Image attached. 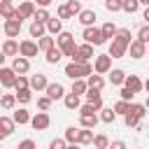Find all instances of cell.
I'll return each mask as SVG.
<instances>
[{
    "label": "cell",
    "instance_id": "cell-27",
    "mask_svg": "<svg viewBox=\"0 0 149 149\" xmlns=\"http://www.w3.org/2000/svg\"><path fill=\"white\" fill-rule=\"evenodd\" d=\"M12 119H14V121H16L19 126H23V123H30V119H33V116H30V112H28V109L19 107V109L14 112V116H12Z\"/></svg>",
    "mask_w": 149,
    "mask_h": 149
},
{
    "label": "cell",
    "instance_id": "cell-43",
    "mask_svg": "<svg viewBox=\"0 0 149 149\" xmlns=\"http://www.w3.org/2000/svg\"><path fill=\"white\" fill-rule=\"evenodd\" d=\"M19 88H30V79H26V74H19V77H16L14 91H19Z\"/></svg>",
    "mask_w": 149,
    "mask_h": 149
},
{
    "label": "cell",
    "instance_id": "cell-61",
    "mask_svg": "<svg viewBox=\"0 0 149 149\" xmlns=\"http://www.w3.org/2000/svg\"><path fill=\"white\" fill-rule=\"evenodd\" d=\"M0 2H12V0H0Z\"/></svg>",
    "mask_w": 149,
    "mask_h": 149
},
{
    "label": "cell",
    "instance_id": "cell-11",
    "mask_svg": "<svg viewBox=\"0 0 149 149\" xmlns=\"http://www.w3.org/2000/svg\"><path fill=\"white\" fill-rule=\"evenodd\" d=\"M49 123H51V116H49L47 112H37V114L30 119V126H33L35 130H47Z\"/></svg>",
    "mask_w": 149,
    "mask_h": 149
},
{
    "label": "cell",
    "instance_id": "cell-35",
    "mask_svg": "<svg viewBox=\"0 0 149 149\" xmlns=\"http://www.w3.org/2000/svg\"><path fill=\"white\" fill-rule=\"evenodd\" d=\"M14 95H16V102L26 105V102H30V98H33V88H19Z\"/></svg>",
    "mask_w": 149,
    "mask_h": 149
},
{
    "label": "cell",
    "instance_id": "cell-4",
    "mask_svg": "<svg viewBox=\"0 0 149 149\" xmlns=\"http://www.w3.org/2000/svg\"><path fill=\"white\" fill-rule=\"evenodd\" d=\"M81 37H84V42H88V44H93V47H100V44H105V42H107V40H105V35H102V30H100V28H95V26L84 28Z\"/></svg>",
    "mask_w": 149,
    "mask_h": 149
},
{
    "label": "cell",
    "instance_id": "cell-34",
    "mask_svg": "<svg viewBox=\"0 0 149 149\" xmlns=\"http://www.w3.org/2000/svg\"><path fill=\"white\" fill-rule=\"evenodd\" d=\"M61 58H63V51H61V47H54V49H49V51H47V63L56 65Z\"/></svg>",
    "mask_w": 149,
    "mask_h": 149
},
{
    "label": "cell",
    "instance_id": "cell-45",
    "mask_svg": "<svg viewBox=\"0 0 149 149\" xmlns=\"http://www.w3.org/2000/svg\"><path fill=\"white\" fill-rule=\"evenodd\" d=\"M128 107H130V102H128V100H119V102H116V105H114V112H116V114H121V116H123V114H126V112H128Z\"/></svg>",
    "mask_w": 149,
    "mask_h": 149
},
{
    "label": "cell",
    "instance_id": "cell-48",
    "mask_svg": "<svg viewBox=\"0 0 149 149\" xmlns=\"http://www.w3.org/2000/svg\"><path fill=\"white\" fill-rule=\"evenodd\" d=\"M68 147V142H65V137L61 140V137H56V140H51L49 142V149H65Z\"/></svg>",
    "mask_w": 149,
    "mask_h": 149
},
{
    "label": "cell",
    "instance_id": "cell-7",
    "mask_svg": "<svg viewBox=\"0 0 149 149\" xmlns=\"http://www.w3.org/2000/svg\"><path fill=\"white\" fill-rule=\"evenodd\" d=\"M112 58H123L128 54V42H123L121 37H114L112 44H109V51H107Z\"/></svg>",
    "mask_w": 149,
    "mask_h": 149
},
{
    "label": "cell",
    "instance_id": "cell-59",
    "mask_svg": "<svg viewBox=\"0 0 149 149\" xmlns=\"http://www.w3.org/2000/svg\"><path fill=\"white\" fill-rule=\"evenodd\" d=\"M144 107H147V109H149V95H147V100H144Z\"/></svg>",
    "mask_w": 149,
    "mask_h": 149
},
{
    "label": "cell",
    "instance_id": "cell-2",
    "mask_svg": "<svg viewBox=\"0 0 149 149\" xmlns=\"http://www.w3.org/2000/svg\"><path fill=\"white\" fill-rule=\"evenodd\" d=\"M56 44L61 47V51H63V56H68L70 61L74 58V54H77V44H74V35L72 33H58L56 35Z\"/></svg>",
    "mask_w": 149,
    "mask_h": 149
},
{
    "label": "cell",
    "instance_id": "cell-22",
    "mask_svg": "<svg viewBox=\"0 0 149 149\" xmlns=\"http://www.w3.org/2000/svg\"><path fill=\"white\" fill-rule=\"evenodd\" d=\"M86 84H88V88H95V91H102V86H105V79H102V74H98V72H93V74H88V77H86Z\"/></svg>",
    "mask_w": 149,
    "mask_h": 149
},
{
    "label": "cell",
    "instance_id": "cell-56",
    "mask_svg": "<svg viewBox=\"0 0 149 149\" xmlns=\"http://www.w3.org/2000/svg\"><path fill=\"white\" fill-rule=\"evenodd\" d=\"M142 19H144V21H147V23H149V7H147V9H144V12H142Z\"/></svg>",
    "mask_w": 149,
    "mask_h": 149
},
{
    "label": "cell",
    "instance_id": "cell-19",
    "mask_svg": "<svg viewBox=\"0 0 149 149\" xmlns=\"http://www.w3.org/2000/svg\"><path fill=\"white\" fill-rule=\"evenodd\" d=\"M47 86H49L47 74H40V72H37V74H33V77H30V88H33V91H44Z\"/></svg>",
    "mask_w": 149,
    "mask_h": 149
},
{
    "label": "cell",
    "instance_id": "cell-63",
    "mask_svg": "<svg viewBox=\"0 0 149 149\" xmlns=\"http://www.w3.org/2000/svg\"><path fill=\"white\" fill-rule=\"evenodd\" d=\"M19 2H23V0H19Z\"/></svg>",
    "mask_w": 149,
    "mask_h": 149
},
{
    "label": "cell",
    "instance_id": "cell-47",
    "mask_svg": "<svg viewBox=\"0 0 149 149\" xmlns=\"http://www.w3.org/2000/svg\"><path fill=\"white\" fill-rule=\"evenodd\" d=\"M137 40H142L144 44L149 42V23H147V26H142V28L137 30Z\"/></svg>",
    "mask_w": 149,
    "mask_h": 149
},
{
    "label": "cell",
    "instance_id": "cell-16",
    "mask_svg": "<svg viewBox=\"0 0 149 149\" xmlns=\"http://www.w3.org/2000/svg\"><path fill=\"white\" fill-rule=\"evenodd\" d=\"M123 86H126V88H130L133 93H140V91L144 88V81H142L137 74H126V81H123Z\"/></svg>",
    "mask_w": 149,
    "mask_h": 149
},
{
    "label": "cell",
    "instance_id": "cell-60",
    "mask_svg": "<svg viewBox=\"0 0 149 149\" xmlns=\"http://www.w3.org/2000/svg\"><path fill=\"white\" fill-rule=\"evenodd\" d=\"M140 5H147L149 7V0H140Z\"/></svg>",
    "mask_w": 149,
    "mask_h": 149
},
{
    "label": "cell",
    "instance_id": "cell-53",
    "mask_svg": "<svg viewBox=\"0 0 149 149\" xmlns=\"http://www.w3.org/2000/svg\"><path fill=\"white\" fill-rule=\"evenodd\" d=\"M107 149H126V142L123 140H114V142H109Z\"/></svg>",
    "mask_w": 149,
    "mask_h": 149
},
{
    "label": "cell",
    "instance_id": "cell-36",
    "mask_svg": "<svg viewBox=\"0 0 149 149\" xmlns=\"http://www.w3.org/2000/svg\"><path fill=\"white\" fill-rule=\"evenodd\" d=\"M100 30H102L105 40H114V35H116V30H119V28H116L112 21H107V23H102V28H100Z\"/></svg>",
    "mask_w": 149,
    "mask_h": 149
},
{
    "label": "cell",
    "instance_id": "cell-33",
    "mask_svg": "<svg viewBox=\"0 0 149 149\" xmlns=\"http://www.w3.org/2000/svg\"><path fill=\"white\" fill-rule=\"evenodd\" d=\"M86 91H88L86 79H72V93H74V95H84Z\"/></svg>",
    "mask_w": 149,
    "mask_h": 149
},
{
    "label": "cell",
    "instance_id": "cell-52",
    "mask_svg": "<svg viewBox=\"0 0 149 149\" xmlns=\"http://www.w3.org/2000/svg\"><path fill=\"white\" fill-rule=\"evenodd\" d=\"M16 149H37V147H35V142H33V140H23V142H19V147H16Z\"/></svg>",
    "mask_w": 149,
    "mask_h": 149
},
{
    "label": "cell",
    "instance_id": "cell-21",
    "mask_svg": "<svg viewBox=\"0 0 149 149\" xmlns=\"http://www.w3.org/2000/svg\"><path fill=\"white\" fill-rule=\"evenodd\" d=\"M5 56H19V42L16 40H5V44H2V49H0Z\"/></svg>",
    "mask_w": 149,
    "mask_h": 149
},
{
    "label": "cell",
    "instance_id": "cell-62",
    "mask_svg": "<svg viewBox=\"0 0 149 149\" xmlns=\"http://www.w3.org/2000/svg\"><path fill=\"white\" fill-rule=\"evenodd\" d=\"M0 88H2V86H0ZM0 95H2V91H0Z\"/></svg>",
    "mask_w": 149,
    "mask_h": 149
},
{
    "label": "cell",
    "instance_id": "cell-49",
    "mask_svg": "<svg viewBox=\"0 0 149 149\" xmlns=\"http://www.w3.org/2000/svg\"><path fill=\"white\" fill-rule=\"evenodd\" d=\"M58 19H61V21H63V19H74V16L70 14L68 5H61V7H58Z\"/></svg>",
    "mask_w": 149,
    "mask_h": 149
},
{
    "label": "cell",
    "instance_id": "cell-31",
    "mask_svg": "<svg viewBox=\"0 0 149 149\" xmlns=\"http://www.w3.org/2000/svg\"><path fill=\"white\" fill-rule=\"evenodd\" d=\"M93 128H81L79 130V137H77V142L79 144H93Z\"/></svg>",
    "mask_w": 149,
    "mask_h": 149
},
{
    "label": "cell",
    "instance_id": "cell-40",
    "mask_svg": "<svg viewBox=\"0 0 149 149\" xmlns=\"http://www.w3.org/2000/svg\"><path fill=\"white\" fill-rule=\"evenodd\" d=\"M123 12H128V14H135L137 9H140V0H123V7H121Z\"/></svg>",
    "mask_w": 149,
    "mask_h": 149
},
{
    "label": "cell",
    "instance_id": "cell-44",
    "mask_svg": "<svg viewBox=\"0 0 149 149\" xmlns=\"http://www.w3.org/2000/svg\"><path fill=\"white\" fill-rule=\"evenodd\" d=\"M37 107H40V112H47V109L51 107V98H49V95H42V98H37Z\"/></svg>",
    "mask_w": 149,
    "mask_h": 149
},
{
    "label": "cell",
    "instance_id": "cell-57",
    "mask_svg": "<svg viewBox=\"0 0 149 149\" xmlns=\"http://www.w3.org/2000/svg\"><path fill=\"white\" fill-rule=\"evenodd\" d=\"M5 58H7V56H5L2 51H0V68H2V63H5Z\"/></svg>",
    "mask_w": 149,
    "mask_h": 149
},
{
    "label": "cell",
    "instance_id": "cell-51",
    "mask_svg": "<svg viewBox=\"0 0 149 149\" xmlns=\"http://www.w3.org/2000/svg\"><path fill=\"white\" fill-rule=\"evenodd\" d=\"M133 98H135V93H133L130 88H126V86H123V88H121V100H128V102H133Z\"/></svg>",
    "mask_w": 149,
    "mask_h": 149
},
{
    "label": "cell",
    "instance_id": "cell-18",
    "mask_svg": "<svg viewBox=\"0 0 149 149\" xmlns=\"http://www.w3.org/2000/svg\"><path fill=\"white\" fill-rule=\"evenodd\" d=\"M84 95H86V102H91V105H93L98 112L102 109V95H100V91H95V88H88Z\"/></svg>",
    "mask_w": 149,
    "mask_h": 149
},
{
    "label": "cell",
    "instance_id": "cell-25",
    "mask_svg": "<svg viewBox=\"0 0 149 149\" xmlns=\"http://www.w3.org/2000/svg\"><path fill=\"white\" fill-rule=\"evenodd\" d=\"M109 81H112L114 86H123V81H126V72H123V70H119V68L109 70Z\"/></svg>",
    "mask_w": 149,
    "mask_h": 149
},
{
    "label": "cell",
    "instance_id": "cell-37",
    "mask_svg": "<svg viewBox=\"0 0 149 149\" xmlns=\"http://www.w3.org/2000/svg\"><path fill=\"white\" fill-rule=\"evenodd\" d=\"M93 147H95V149H107V147H109V137H107L105 133H98V135L93 137Z\"/></svg>",
    "mask_w": 149,
    "mask_h": 149
},
{
    "label": "cell",
    "instance_id": "cell-38",
    "mask_svg": "<svg viewBox=\"0 0 149 149\" xmlns=\"http://www.w3.org/2000/svg\"><path fill=\"white\" fill-rule=\"evenodd\" d=\"M114 119H116V112H114V107L100 109V121H102V123H112Z\"/></svg>",
    "mask_w": 149,
    "mask_h": 149
},
{
    "label": "cell",
    "instance_id": "cell-6",
    "mask_svg": "<svg viewBox=\"0 0 149 149\" xmlns=\"http://www.w3.org/2000/svg\"><path fill=\"white\" fill-rule=\"evenodd\" d=\"M93 70H95L98 74H107V72L112 70V56H109V54H98L95 61H93Z\"/></svg>",
    "mask_w": 149,
    "mask_h": 149
},
{
    "label": "cell",
    "instance_id": "cell-17",
    "mask_svg": "<svg viewBox=\"0 0 149 149\" xmlns=\"http://www.w3.org/2000/svg\"><path fill=\"white\" fill-rule=\"evenodd\" d=\"M44 93L51 98V100H58V98H65V88H63V84H58V81H51L47 88H44Z\"/></svg>",
    "mask_w": 149,
    "mask_h": 149
},
{
    "label": "cell",
    "instance_id": "cell-26",
    "mask_svg": "<svg viewBox=\"0 0 149 149\" xmlns=\"http://www.w3.org/2000/svg\"><path fill=\"white\" fill-rule=\"evenodd\" d=\"M0 107L2 109H14L16 107V95L14 93H2L0 95Z\"/></svg>",
    "mask_w": 149,
    "mask_h": 149
},
{
    "label": "cell",
    "instance_id": "cell-58",
    "mask_svg": "<svg viewBox=\"0 0 149 149\" xmlns=\"http://www.w3.org/2000/svg\"><path fill=\"white\" fill-rule=\"evenodd\" d=\"M144 91H147V93H149V79H147V81H144Z\"/></svg>",
    "mask_w": 149,
    "mask_h": 149
},
{
    "label": "cell",
    "instance_id": "cell-3",
    "mask_svg": "<svg viewBox=\"0 0 149 149\" xmlns=\"http://www.w3.org/2000/svg\"><path fill=\"white\" fill-rule=\"evenodd\" d=\"M65 74L70 79H84V77L93 74V68H91V63H74V61H70L65 65Z\"/></svg>",
    "mask_w": 149,
    "mask_h": 149
},
{
    "label": "cell",
    "instance_id": "cell-41",
    "mask_svg": "<svg viewBox=\"0 0 149 149\" xmlns=\"http://www.w3.org/2000/svg\"><path fill=\"white\" fill-rule=\"evenodd\" d=\"M77 137H79V128H74V126L65 128V142H68V144H70V142H77Z\"/></svg>",
    "mask_w": 149,
    "mask_h": 149
},
{
    "label": "cell",
    "instance_id": "cell-39",
    "mask_svg": "<svg viewBox=\"0 0 149 149\" xmlns=\"http://www.w3.org/2000/svg\"><path fill=\"white\" fill-rule=\"evenodd\" d=\"M35 21H40V23H47L49 19H51V14H49V9L47 7H37V12H35V16H33Z\"/></svg>",
    "mask_w": 149,
    "mask_h": 149
},
{
    "label": "cell",
    "instance_id": "cell-54",
    "mask_svg": "<svg viewBox=\"0 0 149 149\" xmlns=\"http://www.w3.org/2000/svg\"><path fill=\"white\" fill-rule=\"evenodd\" d=\"M51 2H54V0H35V5H37V7H49Z\"/></svg>",
    "mask_w": 149,
    "mask_h": 149
},
{
    "label": "cell",
    "instance_id": "cell-10",
    "mask_svg": "<svg viewBox=\"0 0 149 149\" xmlns=\"http://www.w3.org/2000/svg\"><path fill=\"white\" fill-rule=\"evenodd\" d=\"M21 23H23V19H19V16H14V19H7L5 21V35L7 37H19V33H21Z\"/></svg>",
    "mask_w": 149,
    "mask_h": 149
},
{
    "label": "cell",
    "instance_id": "cell-55",
    "mask_svg": "<svg viewBox=\"0 0 149 149\" xmlns=\"http://www.w3.org/2000/svg\"><path fill=\"white\" fill-rule=\"evenodd\" d=\"M65 149H81V144H79V142H70Z\"/></svg>",
    "mask_w": 149,
    "mask_h": 149
},
{
    "label": "cell",
    "instance_id": "cell-13",
    "mask_svg": "<svg viewBox=\"0 0 149 149\" xmlns=\"http://www.w3.org/2000/svg\"><path fill=\"white\" fill-rule=\"evenodd\" d=\"M14 128H16V121H14V119H9V116H0V140L9 137V135L14 133Z\"/></svg>",
    "mask_w": 149,
    "mask_h": 149
},
{
    "label": "cell",
    "instance_id": "cell-1",
    "mask_svg": "<svg viewBox=\"0 0 149 149\" xmlns=\"http://www.w3.org/2000/svg\"><path fill=\"white\" fill-rule=\"evenodd\" d=\"M144 114H147V107H144V105H140V102H130L128 112L123 114V123H126L128 128H140V121L144 119Z\"/></svg>",
    "mask_w": 149,
    "mask_h": 149
},
{
    "label": "cell",
    "instance_id": "cell-12",
    "mask_svg": "<svg viewBox=\"0 0 149 149\" xmlns=\"http://www.w3.org/2000/svg\"><path fill=\"white\" fill-rule=\"evenodd\" d=\"M35 12H37V7H35V2H30V0H23V2L16 7V16H19V19H30V16H35Z\"/></svg>",
    "mask_w": 149,
    "mask_h": 149
},
{
    "label": "cell",
    "instance_id": "cell-46",
    "mask_svg": "<svg viewBox=\"0 0 149 149\" xmlns=\"http://www.w3.org/2000/svg\"><path fill=\"white\" fill-rule=\"evenodd\" d=\"M68 9H70V14L74 16H79V12H81V5H79V0H68Z\"/></svg>",
    "mask_w": 149,
    "mask_h": 149
},
{
    "label": "cell",
    "instance_id": "cell-9",
    "mask_svg": "<svg viewBox=\"0 0 149 149\" xmlns=\"http://www.w3.org/2000/svg\"><path fill=\"white\" fill-rule=\"evenodd\" d=\"M37 51H40L37 42H33V40H21V42H19V56L33 58V56H37Z\"/></svg>",
    "mask_w": 149,
    "mask_h": 149
},
{
    "label": "cell",
    "instance_id": "cell-14",
    "mask_svg": "<svg viewBox=\"0 0 149 149\" xmlns=\"http://www.w3.org/2000/svg\"><path fill=\"white\" fill-rule=\"evenodd\" d=\"M128 54H130V58H142V56L147 54V44H144L142 40H133V42L128 44Z\"/></svg>",
    "mask_w": 149,
    "mask_h": 149
},
{
    "label": "cell",
    "instance_id": "cell-30",
    "mask_svg": "<svg viewBox=\"0 0 149 149\" xmlns=\"http://www.w3.org/2000/svg\"><path fill=\"white\" fill-rule=\"evenodd\" d=\"M63 105H65L68 109H79V107H81V100H79V95H74V93H68V95L63 98Z\"/></svg>",
    "mask_w": 149,
    "mask_h": 149
},
{
    "label": "cell",
    "instance_id": "cell-23",
    "mask_svg": "<svg viewBox=\"0 0 149 149\" xmlns=\"http://www.w3.org/2000/svg\"><path fill=\"white\" fill-rule=\"evenodd\" d=\"M98 121H100L98 114H79V123H81V128H95Z\"/></svg>",
    "mask_w": 149,
    "mask_h": 149
},
{
    "label": "cell",
    "instance_id": "cell-24",
    "mask_svg": "<svg viewBox=\"0 0 149 149\" xmlns=\"http://www.w3.org/2000/svg\"><path fill=\"white\" fill-rule=\"evenodd\" d=\"M47 35V23H40V21H33L30 23V37H44Z\"/></svg>",
    "mask_w": 149,
    "mask_h": 149
},
{
    "label": "cell",
    "instance_id": "cell-5",
    "mask_svg": "<svg viewBox=\"0 0 149 149\" xmlns=\"http://www.w3.org/2000/svg\"><path fill=\"white\" fill-rule=\"evenodd\" d=\"M95 54H93V44H88V42H84V44H77V54H74V63H88L91 58H93Z\"/></svg>",
    "mask_w": 149,
    "mask_h": 149
},
{
    "label": "cell",
    "instance_id": "cell-32",
    "mask_svg": "<svg viewBox=\"0 0 149 149\" xmlns=\"http://www.w3.org/2000/svg\"><path fill=\"white\" fill-rule=\"evenodd\" d=\"M37 47H40V51H44V54H47L49 49H54V47H56V40H54V37H49V35H44V37H40V40H37Z\"/></svg>",
    "mask_w": 149,
    "mask_h": 149
},
{
    "label": "cell",
    "instance_id": "cell-15",
    "mask_svg": "<svg viewBox=\"0 0 149 149\" xmlns=\"http://www.w3.org/2000/svg\"><path fill=\"white\" fill-rule=\"evenodd\" d=\"M12 68H14L16 74H26V72L30 70V58H26V56H14Z\"/></svg>",
    "mask_w": 149,
    "mask_h": 149
},
{
    "label": "cell",
    "instance_id": "cell-29",
    "mask_svg": "<svg viewBox=\"0 0 149 149\" xmlns=\"http://www.w3.org/2000/svg\"><path fill=\"white\" fill-rule=\"evenodd\" d=\"M47 33L49 35H58V33H63V23H61V19H49L47 21Z\"/></svg>",
    "mask_w": 149,
    "mask_h": 149
},
{
    "label": "cell",
    "instance_id": "cell-20",
    "mask_svg": "<svg viewBox=\"0 0 149 149\" xmlns=\"http://www.w3.org/2000/svg\"><path fill=\"white\" fill-rule=\"evenodd\" d=\"M95 19H98V16H95V12H93V9H81V12H79V23H81L84 28L93 26V23H95Z\"/></svg>",
    "mask_w": 149,
    "mask_h": 149
},
{
    "label": "cell",
    "instance_id": "cell-50",
    "mask_svg": "<svg viewBox=\"0 0 149 149\" xmlns=\"http://www.w3.org/2000/svg\"><path fill=\"white\" fill-rule=\"evenodd\" d=\"M95 112H98V109H95L91 102H84V105L79 107V114H95Z\"/></svg>",
    "mask_w": 149,
    "mask_h": 149
},
{
    "label": "cell",
    "instance_id": "cell-28",
    "mask_svg": "<svg viewBox=\"0 0 149 149\" xmlns=\"http://www.w3.org/2000/svg\"><path fill=\"white\" fill-rule=\"evenodd\" d=\"M0 16L7 21V19H14L16 16V7L12 2H0Z\"/></svg>",
    "mask_w": 149,
    "mask_h": 149
},
{
    "label": "cell",
    "instance_id": "cell-42",
    "mask_svg": "<svg viewBox=\"0 0 149 149\" xmlns=\"http://www.w3.org/2000/svg\"><path fill=\"white\" fill-rule=\"evenodd\" d=\"M123 0H105V9L107 12H121Z\"/></svg>",
    "mask_w": 149,
    "mask_h": 149
},
{
    "label": "cell",
    "instance_id": "cell-8",
    "mask_svg": "<svg viewBox=\"0 0 149 149\" xmlns=\"http://www.w3.org/2000/svg\"><path fill=\"white\" fill-rule=\"evenodd\" d=\"M16 72H14V68H0V86L2 88H14V81H16Z\"/></svg>",
    "mask_w": 149,
    "mask_h": 149
}]
</instances>
